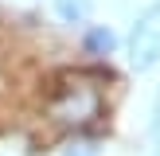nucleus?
<instances>
[{"label": "nucleus", "instance_id": "1", "mask_svg": "<svg viewBox=\"0 0 160 156\" xmlns=\"http://www.w3.org/2000/svg\"><path fill=\"white\" fill-rule=\"evenodd\" d=\"M47 113L55 125H67V129H86L106 113V98H102V86L86 74H62L55 82L51 98H47Z\"/></svg>", "mask_w": 160, "mask_h": 156}, {"label": "nucleus", "instance_id": "2", "mask_svg": "<svg viewBox=\"0 0 160 156\" xmlns=\"http://www.w3.org/2000/svg\"><path fill=\"white\" fill-rule=\"evenodd\" d=\"M129 66L141 74L160 66V0H152L137 16V23L129 31Z\"/></svg>", "mask_w": 160, "mask_h": 156}, {"label": "nucleus", "instance_id": "3", "mask_svg": "<svg viewBox=\"0 0 160 156\" xmlns=\"http://www.w3.org/2000/svg\"><path fill=\"white\" fill-rule=\"evenodd\" d=\"M117 31L109 27V23H94V27H86L82 35V55H90V59H109V55L117 51Z\"/></svg>", "mask_w": 160, "mask_h": 156}, {"label": "nucleus", "instance_id": "4", "mask_svg": "<svg viewBox=\"0 0 160 156\" xmlns=\"http://www.w3.org/2000/svg\"><path fill=\"white\" fill-rule=\"evenodd\" d=\"M90 0H55V16H59L67 27H78V23L90 20Z\"/></svg>", "mask_w": 160, "mask_h": 156}, {"label": "nucleus", "instance_id": "5", "mask_svg": "<svg viewBox=\"0 0 160 156\" xmlns=\"http://www.w3.org/2000/svg\"><path fill=\"white\" fill-rule=\"evenodd\" d=\"M62 156H102V148H98V140H82V137H74L67 148H62Z\"/></svg>", "mask_w": 160, "mask_h": 156}, {"label": "nucleus", "instance_id": "6", "mask_svg": "<svg viewBox=\"0 0 160 156\" xmlns=\"http://www.w3.org/2000/svg\"><path fill=\"white\" fill-rule=\"evenodd\" d=\"M152 129L160 133V94H156V109H152Z\"/></svg>", "mask_w": 160, "mask_h": 156}, {"label": "nucleus", "instance_id": "7", "mask_svg": "<svg viewBox=\"0 0 160 156\" xmlns=\"http://www.w3.org/2000/svg\"><path fill=\"white\" fill-rule=\"evenodd\" d=\"M156 156H160V148H156Z\"/></svg>", "mask_w": 160, "mask_h": 156}]
</instances>
